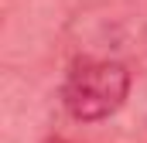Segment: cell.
Segmentation results:
<instances>
[{
  "instance_id": "cell-2",
  "label": "cell",
  "mask_w": 147,
  "mask_h": 143,
  "mask_svg": "<svg viewBox=\"0 0 147 143\" xmlns=\"http://www.w3.org/2000/svg\"><path fill=\"white\" fill-rule=\"evenodd\" d=\"M45 143H69V140H62V136H48Z\"/></svg>"
},
{
  "instance_id": "cell-1",
  "label": "cell",
  "mask_w": 147,
  "mask_h": 143,
  "mask_svg": "<svg viewBox=\"0 0 147 143\" xmlns=\"http://www.w3.org/2000/svg\"><path fill=\"white\" fill-rule=\"evenodd\" d=\"M130 82V68L116 58H79L62 78V106L79 123H103L123 109Z\"/></svg>"
}]
</instances>
